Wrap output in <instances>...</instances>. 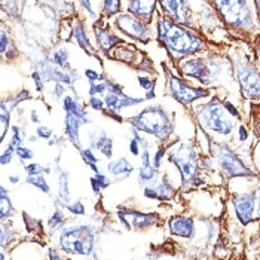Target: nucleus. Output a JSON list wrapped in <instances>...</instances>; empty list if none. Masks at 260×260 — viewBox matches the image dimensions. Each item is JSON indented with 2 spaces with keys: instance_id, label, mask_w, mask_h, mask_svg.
<instances>
[{
  "instance_id": "1",
  "label": "nucleus",
  "mask_w": 260,
  "mask_h": 260,
  "mask_svg": "<svg viewBox=\"0 0 260 260\" xmlns=\"http://www.w3.org/2000/svg\"><path fill=\"white\" fill-rule=\"evenodd\" d=\"M159 36L162 42L179 55H190L204 48V42L173 21L160 20Z\"/></svg>"
},
{
  "instance_id": "2",
  "label": "nucleus",
  "mask_w": 260,
  "mask_h": 260,
  "mask_svg": "<svg viewBox=\"0 0 260 260\" xmlns=\"http://www.w3.org/2000/svg\"><path fill=\"white\" fill-rule=\"evenodd\" d=\"M131 123L147 134H153L160 140H167L173 133V123L168 119L167 113L160 107H147L139 116L131 120Z\"/></svg>"
},
{
  "instance_id": "3",
  "label": "nucleus",
  "mask_w": 260,
  "mask_h": 260,
  "mask_svg": "<svg viewBox=\"0 0 260 260\" xmlns=\"http://www.w3.org/2000/svg\"><path fill=\"white\" fill-rule=\"evenodd\" d=\"M60 245L67 253L86 256L94 248V232L85 224L69 226L61 234Z\"/></svg>"
},
{
  "instance_id": "4",
  "label": "nucleus",
  "mask_w": 260,
  "mask_h": 260,
  "mask_svg": "<svg viewBox=\"0 0 260 260\" xmlns=\"http://www.w3.org/2000/svg\"><path fill=\"white\" fill-rule=\"evenodd\" d=\"M202 122L204 125L217 133V134H231V131L234 129V120L232 116L229 115L228 109L224 106H221L220 103L214 101V103H210L208 106L204 107L202 113Z\"/></svg>"
},
{
  "instance_id": "5",
  "label": "nucleus",
  "mask_w": 260,
  "mask_h": 260,
  "mask_svg": "<svg viewBox=\"0 0 260 260\" xmlns=\"http://www.w3.org/2000/svg\"><path fill=\"white\" fill-rule=\"evenodd\" d=\"M216 5L228 24L241 28L251 27L253 18L245 0H216Z\"/></svg>"
},
{
  "instance_id": "6",
  "label": "nucleus",
  "mask_w": 260,
  "mask_h": 260,
  "mask_svg": "<svg viewBox=\"0 0 260 260\" xmlns=\"http://www.w3.org/2000/svg\"><path fill=\"white\" fill-rule=\"evenodd\" d=\"M170 158L180 170L181 179H183L184 184H187L189 181H192L197 177L200 165H198V158H197L195 152L190 147H186V146L181 147L180 150L171 153Z\"/></svg>"
},
{
  "instance_id": "7",
  "label": "nucleus",
  "mask_w": 260,
  "mask_h": 260,
  "mask_svg": "<svg viewBox=\"0 0 260 260\" xmlns=\"http://www.w3.org/2000/svg\"><path fill=\"white\" fill-rule=\"evenodd\" d=\"M237 216L242 224H247L260 216V187L256 193H244L234 200Z\"/></svg>"
},
{
  "instance_id": "8",
  "label": "nucleus",
  "mask_w": 260,
  "mask_h": 260,
  "mask_svg": "<svg viewBox=\"0 0 260 260\" xmlns=\"http://www.w3.org/2000/svg\"><path fill=\"white\" fill-rule=\"evenodd\" d=\"M220 167L226 177H240V176H253V173L235 156L231 150L223 149L220 153Z\"/></svg>"
},
{
  "instance_id": "9",
  "label": "nucleus",
  "mask_w": 260,
  "mask_h": 260,
  "mask_svg": "<svg viewBox=\"0 0 260 260\" xmlns=\"http://www.w3.org/2000/svg\"><path fill=\"white\" fill-rule=\"evenodd\" d=\"M238 79L241 82L242 94L248 99H257L260 97V75L257 72L241 67L238 72Z\"/></svg>"
},
{
  "instance_id": "10",
  "label": "nucleus",
  "mask_w": 260,
  "mask_h": 260,
  "mask_svg": "<svg viewBox=\"0 0 260 260\" xmlns=\"http://www.w3.org/2000/svg\"><path fill=\"white\" fill-rule=\"evenodd\" d=\"M170 86H171L173 95L183 104H190L192 101L201 99V97H205L208 94L207 91L198 89V88H192V86L186 85L184 82L176 79V78L170 79Z\"/></svg>"
},
{
  "instance_id": "11",
  "label": "nucleus",
  "mask_w": 260,
  "mask_h": 260,
  "mask_svg": "<svg viewBox=\"0 0 260 260\" xmlns=\"http://www.w3.org/2000/svg\"><path fill=\"white\" fill-rule=\"evenodd\" d=\"M118 25L122 28L125 33L131 35L133 38H137L141 40H147V30L144 27V24L141 21L136 20L131 15H120L118 18Z\"/></svg>"
},
{
  "instance_id": "12",
  "label": "nucleus",
  "mask_w": 260,
  "mask_h": 260,
  "mask_svg": "<svg viewBox=\"0 0 260 260\" xmlns=\"http://www.w3.org/2000/svg\"><path fill=\"white\" fill-rule=\"evenodd\" d=\"M119 219L126 226H136L139 229L143 228H147V226H152L153 223L158 221V217L153 216V214H141V213H133V211H128V213H119Z\"/></svg>"
},
{
  "instance_id": "13",
  "label": "nucleus",
  "mask_w": 260,
  "mask_h": 260,
  "mask_svg": "<svg viewBox=\"0 0 260 260\" xmlns=\"http://www.w3.org/2000/svg\"><path fill=\"white\" fill-rule=\"evenodd\" d=\"M143 99H131L128 95H123L122 91L119 92H109L104 99V103L112 110H122L125 107H133L136 104H140Z\"/></svg>"
},
{
  "instance_id": "14",
  "label": "nucleus",
  "mask_w": 260,
  "mask_h": 260,
  "mask_svg": "<svg viewBox=\"0 0 260 260\" xmlns=\"http://www.w3.org/2000/svg\"><path fill=\"white\" fill-rule=\"evenodd\" d=\"M184 73L197 78L198 80H201L202 83H210L213 80V76H211V70L210 67L201 60L195 61H189L186 66H184Z\"/></svg>"
},
{
  "instance_id": "15",
  "label": "nucleus",
  "mask_w": 260,
  "mask_h": 260,
  "mask_svg": "<svg viewBox=\"0 0 260 260\" xmlns=\"http://www.w3.org/2000/svg\"><path fill=\"white\" fill-rule=\"evenodd\" d=\"M170 231L177 235V237H183V238H192L195 234V226L190 219L187 217H173L170 221Z\"/></svg>"
},
{
  "instance_id": "16",
  "label": "nucleus",
  "mask_w": 260,
  "mask_h": 260,
  "mask_svg": "<svg viewBox=\"0 0 260 260\" xmlns=\"http://www.w3.org/2000/svg\"><path fill=\"white\" fill-rule=\"evenodd\" d=\"M173 193H174V189L168 180H162L159 184L153 187H146L144 190V195L147 198H155V200H170Z\"/></svg>"
},
{
  "instance_id": "17",
  "label": "nucleus",
  "mask_w": 260,
  "mask_h": 260,
  "mask_svg": "<svg viewBox=\"0 0 260 260\" xmlns=\"http://www.w3.org/2000/svg\"><path fill=\"white\" fill-rule=\"evenodd\" d=\"M155 176H156V168L150 162V155H149V150L146 146L143 153H141V168L140 173H139V179H140L141 183H149L155 179Z\"/></svg>"
},
{
  "instance_id": "18",
  "label": "nucleus",
  "mask_w": 260,
  "mask_h": 260,
  "mask_svg": "<svg viewBox=\"0 0 260 260\" xmlns=\"http://www.w3.org/2000/svg\"><path fill=\"white\" fill-rule=\"evenodd\" d=\"M107 168H109V173H110L112 176H115V177H120V179L128 177V176L134 171L133 164H131V162H128L125 158H119V159L112 160V162L109 164V167H107Z\"/></svg>"
},
{
  "instance_id": "19",
  "label": "nucleus",
  "mask_w": 260,
  "mask_h": 260,
  "mask_svg": "<svg viewBox=\"0 0 260 260\" xmlns=\"http://www.w3.org/2000/svg\"><path fill=\"white\" fill-rule=\"evenodd\" d=\"M156 0H131L129 2V11L136 15H140L143 18H150Z\"/></svg>"
},
{
  "instance_id": "20",
  "label": "nucleus",
  "mask_w": 260,
  "mask_h": 260,
  "mask_svg": "<svg viewBox=\"0 0 260 260\" xmlns=\"http://www.w3.org/2000/svg\"><path fill=\"white\" fill-rule=\"evenodd\" d=\"M64 110H66V113H72V115L78 116L80 122H82V125L86 123V122H89V119H88V112L85 110V107L82 104H79L73 97H70V95H67L64 99Z\"/></svg>"
},
{
  "instance_id": "21",
  "label": "nucleus",
  "mask_w": 260,
  "mask_h": 260,
  "mask_svg": "<svg viewBox=\"0 0 260 260\" xmlns=\"http://www.w3.org/2000/svg\"><path fill=\"white\" fill-rule=\"evenodd\" d=\"M97 149L100 150L101 153L107 158H110L113 155V143L112 140L104 134V133H100V134H95L92 139H91V149Z\"/></svg>"
},
{
  "instance_id": "22",
  "label": "nucleus",
  "mask_w": 260,
  "mask_h": 260,
  "mask_svg": "<svg viewBox=\"0 0 260 260\" xmlns=\"http://www.w3.org/2000/svg\"><path fill=\"white\" fill-rule=\"evenodd\" d=\"M82 122L78 116L72 115V113H66V119H64V126H66V134L69 136V139L73 141L75 144L79 143V128Z\"/></svg>"
},
{
  "instance_id": "23",
  "label": "nucleus",
  "mask_w": 260,
  "mask_h": 260,
  "mask_svg": "<svg viewBox=\"0 0 260 260\" xmlns=\"http://www.w3.org/2000/svg\"><path fill=\"white\" fill-rule=\"evenodd\" d=\"M162 8L173 17L176 21H183V9H184V2L183 0H159Z\"/></svg>"
},
{
  "instance_id": "24",
  "label": "nucleus",
  "mask_w": 260,
  "mask_h": 260,
  "mask_svg": "<svg viewBox=\"0 0 260 260\" xmlns=\"http://www.w3.org/2000/svg\"><path fill=\"white\" fill-rule=\"evenodd\" d=\"M58 198L64 204L70 202V192H69V174L66 171H61L58 177ZM69 205V204H67Z\"/></svg>"
},
{
  "instance_id": "25",
  "label": "nucleus",
  "mask_w": 260,
  "mask_h": 260,
  "mask_svg": "<svg viewBox=\"0 0 260 260\" xmlns=\"http://www.w3.org/2000/svg\"><path fill=\"white\" fill-rule=\"evenodd\" d=\"M14 211L11 198L8 197V192L5 187H2V197H0V217L5 219L8 216H11V213Z\"/></svg>"
},
{
  "instance_id": "26",
  "label": "nucleus",
  "mask_w": 260,
  "mask_h": 260,
  "mask_svg": "<svg viewBox=\"0 0 260 260\" xmlns=\"http://www.w3.org/2000/svg\"><path fill=\"white\" fill-rule=\"evenodd\" d=\"M95 33H97V39L100 42L101 48L103 49H110L112 48V45H115V43H118L119 39H116L115 36H112L110 33H107L106 30H100V28H97L95 30Z\"/></svg>"
},
{
  "instance_id": "27",
  "label": "nucleus",
  "mask_w": 260,
  "mask_h": 260,
  "mask_svg": "<svg viewBox=\"0 0 260 260\" xmlns=\"http://www.w3.org/2000/svg\"><path fill=\"white\" fill-rule=\"evenodd\" d=\"M27 183H28V184H33L35 187H39L40 190H42L43 193H46V195L51 193V187H49L48 181H46L45 177H42V176H28Z\"/></svg>"
},
{
  "instance_id": "28",
  "label": "nucleus",
  "mask_w": 260,
  "mask_h": 260,
  "mask_svg": "<svg viewBox=\"0 0 260 260\" xmlns=\"http://www.w3.org/2000/svg\"><path fill=\"white\" fill-rule=\"evenodd\" d=\"M80 155H82V159L85 160V164L91 168V170H94L95 173H99V168H97V156L92 153V150L91 149H80Z\"/></svg>"
},
{
  "instance_id": "29",
  "label": "nucleus",
  "mask_w": 260,
  "mask_h": 260,
  "mask_svg": "<svg viewBox=\"0 0 260 260\" xmlns=\"http://www.w3.org/2000/svg\"><path fill=\"white\" fill-rule=\"evenodd\" d=\"M2 139L5 137L8 128H9V112H8V107L5 106V103H2Z\"/></svg>"
},
{
  "instance_id": "30",
  "label": "nucleus",
  "mask_w": 260,
  "mask_h": 260,
  "mask_svg": "<svg viewBox=\"0 0 260 260\" xmlns=\"http://www.w3.org/2000/svg\"><path fill=\"white\" fill-rule=\"evenodd\" d=\"M75 36H76V39L79 42V45L85 49V51H88L89 52V43H88V39H86V36H85V31H83V28L78 25L76 28H75Z\"/></svg>"
},
{
  "instance_id": "31",
  "label": "nucleus",
  "mask_w": 260,
  "mask_h": 260,
  "mask_svg": "<svg viewBox=\"0 0 260 260\" xmlns=\"http://www.w3.org/2000/svg\"><path fill=\"white\" fill-rule=\"evenodd\" d=\"M67 210H69L72 214H76V216H83V214L86 213L85 205H83L80 201L75 202V204H72V205H67Z\"/></svg>"
},
{
  "instance_id": "32",
  "label": "nucleus",
  "mask_w": 260,
  "mask_h": 260,
  "mask_svg": "<svg viewBox=\"0 0 260 260\" xmlns=\"http://www.w3.org/2000/svg\"><path fill=\"white\" fill-rule=\"evenodd\" d=\"M15 153L18 155V158L21 160H27V159H33V156H35V153L28 149V147H24V146H20V147H17V150H15Z\"/></svg>"
},
{
  "instance_id": "33",
  "label": "nucleus",
  "mask_w": 260,
  "mask_h": 260,
  "mask_svg": "<svg viewBox=\"0 0 260 260\" xmlns=\"http://www.w3.org/2000/svg\"><path fill=\"white\" fill-rule=\"evenodd\" d=\"M62 221H64V216H62V213H61V211H55V213L52 214V217H51L49 221H48V224H49V228L55 229V228H60Z\"/></svg>"
},
{
  "instance_id": "34",
  "label": "nucleus",
  "mask_w": 260,
  "mask_h": 260,
  "mask_svg": "<svg viewBox=\"0 0 260 260\" xmlns=\"http://www.w3.org/2000/svg\"><path fill=\"white\" fill-rule=\"evenodd\" d=\"M17 150V147L15 146H12V144H9V147L3 152V155H2V158H0V162H2V165H8L11 160H12V155H14V152Z\"/></svg>"
},
{
  "instance_id": "35",
  "label": "nucleus",
  "mask_w": 260,
  "mask_h": 260,
  "mask_svg": "<svg viewBox=\"0 0 260 260\" xmlns=\"http://www.w3.org/2000/svg\"><path fill=\"white\" fill-rule=\"evenodd\" d=\"M104 11L107 14H116L119 11V0H106L104 2Z\"/></svg>"
},
{
  "instance_id": "36",
  "label": "nucleus",
  "mask_w": 260,
  "mask_h": 260,
  "mask_svg": "<svg viewBox=\"0 0 260 260\" xmlns=\"http://www.w3.org/2000/svg\"><path fill=\"white\" fill-rule=\"evenodd\" d=\"M12 129H14V137H12L11 144H12V146H15V147H20L21 143H22V140H24V136H22V133H21L18 126H14Z\"/></svg>"
},
{
  "instance_id": "37",
  "label": "nucleus",
  "mask_w": 260,
  "mask_h": 260,
  "mask_svg": "<svg viewBox=\"0 0 260 260\" xmlns=\"http://www.w3.org/2000/svg\"><path fill=\"white\" fill-rule=\"evenodd\" d=\"M25 171H27L28 176H39V174L43 173V168L40 167L39 164H28L25 167Z\"/></svg>"
},
{
  "instance_id": "38",
  "label": "nucleus",
  "mask_w": 260,
  "mask_h": 260,
  "mask_svg": "<svg viewBox=\"0 0 260 260\" xmlns=\"http://www.w3.org/2000/svg\"><path fill=\"white\" fill-rule=\"evenodd\" d=\"M67 60H69V54L64 51V49H61L58 51L57 54H55V62L61 66V67H64V66H67Z\"/></svg>"
},
{
  "instance_id": "39",
  "label": "nucleus",
  "mask_w": 260,
  "mask_h": 260,
  "mask_svg": "<svg viewBox=\"0 0 260 260\" xmlns=\"http://www.w3.org/2000/svg\"><path fill=\"white\" fill-rule=\"evenodd\" d=\"M140 141L137 140V139H133L131 143H129V150H131V153L136 155V156H139V155H140ZM143 146H146V144H143Z\"/></svg>"
},
{
  "instance_id": "40",
  "label": "nucleus",
  "mask_w": 260,
  "mask_h": 260,
  "mask_svg": "<svg viewBox=\"0 0 260 260\" xmlns=\"http://www.w3.org/2000/svg\"><path fill=\"white\" fill-rule=\"evenodd\" d=\"M36 133H38V137H40V139H51L52 137V131L48 126H39Z\"/></svg>"
},
{
  "instance_id": "41",
  "label": "nucleus",
  "mask_w": 260,
  "mask_h": 260,
  "mask_svg": "<svg viewBox=\"0 0 260 260\" xmlns=\"http://www.w3.org/2000/svg\"><path fill=\"white\" fill-rule=\"evenodd\" d=\"M94 177H95V180H97V183H99V186H100L101 189H104V187H109L110 180H109L106 176H103V174H100V173H97Z\"/></svg>"
},
{
  "instance_id": "42",
  "label": "nucleus",
  "mask_w": 260,
  "mask_h": 260,
  "mask_svg": "<svg viewBox=\"0 0 260 260\" xmlns=\"http://www.w3.org/2000/svg\"><path fill=\"white\" fill-rule=\"evenodd\" d=\"M89 104H91V107H92L94 110H101L103 106H104V101L100 100V99H97V97H91Z\"/></svg>"
},
{
  "instance_id": "43",
  "label": "nucleus",
  "mask_w": 260,
  "mask_h": 260,
  "mask_svg": "<svg viewBox=\"0 0 260 260\" xmlns=\"http://www.w3.org/2000/svg\"><path fill=\"white\" fill-rule=\"evenodd\" d=\"M164 155H165V150H164V149H159V150L156 152V155H155V158H153V162H152L155 168H159L160 159L164 158Z\"/></svg>"
},
{
  "instance_id": "44",
  "label": "nucleus",
  "mask_w": 260,
  "mask_h": 260,
  "mask_svg": "<svg viewBox=\"0 0 260 260\" xmlns=\"http://www.w3.org/2000/svg\"><path fill=\"white\" fill-rule=\"evenodd\" d=\"M85 75H86V78L91 80V82H95V80L100 78L94 70H86V72H85Z\"/></svg>"
},
{
  "instance_id": "45",
  "label": "nucleus",
  "mask_w": 260,
  "mask_h": 260,
  "mask_svg": "<svg viewBox=\"0 0 260 260\" xmlns=\"http://www.w3.org/2000/svg\"><path fill=\"white\" fill-rule=\"evenodd\" d=\"M91 186H92V190L95 192V193H99L101 190V187L99 186V183L95 180V177H91Z\"/></svg>"
},
{
  "instance_id": "46",
  "label": "nucleus",
  "mask_w": 260,
  "mask_h": 260,
  "mask_svg": "<svg viewBox=\"0 0 260 260\" xmlns=\"http://www.w3.org/2000/svg\"><path fill=\"white\" fill-rule=\"evenodd\" d=\"M140 83L143 88H146V89H149V88H152V82L149 79H144V78H140Z\"/></svg>"
},
{
  "instance_id": "47",
  "label": "nucleus",
  "mask_w": 260,
  "mask_h": 260,
  "mask_svg": "<svg viewBox=\"0 0 260 260\" xmlns=\"http://www.w3.org/2000/svg\"><path fill=\"white\" fill-rule=\"evenodd\" d=\"M62 92H64V86H62L61 83H57V86H55V95H57V97H61Z\"/></svg>"
},
{
  "instance_id": "48",
  "label": "nucleus",
  "mask_w": 260,
  "mask_h": 260,
  "mask_svg": "<svg viewBox=\"0 0 260 260\" xmlns=\"http://www.w3.org/2000/svg\"><path fill=\"white\" fill-rule=\"evenodd\" d=\"M49 254H51V260H61V257L55 253V250H51L49 251Z\"/></svg>"
},
{
  "instance_id": "49",
  "label": "nucleus",
  "mask_w": 260,
  "mask_h": 260,
  "mask_svg": "<svg viewBox=\"0 0 260 260\" xmlns=\"http://www.w3.org/2000/svg\"><path fill=\"white\" fill-rule=\"evenodd\" d=\"M31 120L33 122H39V118H38V113L36 112H31Z\"/></svg>"
},
{
  "instance_id": "50",
  "label": "nucleus",
  "mask_w": 260,
  "mask_h": 260,
  "mask_svg": "<svg viewBox=\"0 0 260 260\" xmlns=\"http://www.w3.org/2000/svg\"><path fill=\"white\" fill-rule=\"evenodd\" d=\"M9 180H11V183H17V181H18V177H17V176H12V177H9Z\"/></svg>"
}]
</instances>
